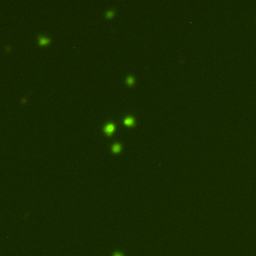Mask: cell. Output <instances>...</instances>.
Listing matches in <instances>:
<instances>
[{"instance_id": "cell-1", "label": "cell", "mask_w": 256, "mask_h": 256, "mask_svg": "<svg viewBox=\"0 0 256 256\" xmlns=\"http://www.w3.org/2000/svg\"><path fill=\"white\" fill-rule=\"evenodd\" d=\"M113 129H114V125L113 124H107L105 126V130H106V132H108V133H110L111 131H113Z\"/></svg>"}, {"instance_id": "cell-2", "label": "cell", "mask_w": 256, "mask_h": 256, "mask_svg": "<svg viewBox=\"0 0 256 256\" xmlns=\"http://www.w3.org/2000/svg\"><path fill=\"white\" fill-rule=\"evenodd\" d=\"M124 123H125V124H127V125L132 124V123H133V118H132V117H127V118H125V119H124Z\"/></svg>"}, {"instance_id": "cell-4", "label": "cell", "mask_w": 256, "mask_h": 256, "mask_svg": "<svg viewBox=\"0 0 256 256\" xmlns=\"http://www.w3.org/2000/svg\"><path fill=\"white\" fill-rule=\"evenodd\" d=\"M119 149H120V145L119 144H114V146H113V150L114 151H119Z\"/></svg>"}, {"instance_id": "cell-3", "label": "cell", "mask_w": 256, "mask_h": 256, "mask_svg": "<svg viewBox=\"0 0 256 256\" xmlns=\"http://www.w3.org/2000/svg\"><path fill=\"white\" fill-rule=\"evenodd\" d=\"M39 42H40V43H46V42H48V39L46 37L41 36L40 38H39Z\"/></svg>"}]
</instances>
